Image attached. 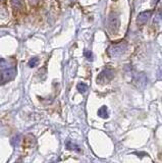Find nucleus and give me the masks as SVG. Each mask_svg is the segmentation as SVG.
Here are the masks:
<instances>
[{"label": "nucleus", "instance_id": "obj_1", "mask_svg": "<svg viewBox=\"0 0 162 163\" xmlns=\"http://www.w3.org/2000/svg\"><path fill=\"white\" fill-rule=\"evenodd\" d=\"M127 48V44L125 42H119V43L112 44L108 49V54L111 57H118L121 54H124V51Z\"/></svg>", "mask_w": 162, "mask_h": 163}, {"label": "nucleus", "instance_id": "obj_2", "mask_svg": "<svg viewBox=\"0 0 162 163\" xmlns=\"http://www.w3.org/2000/svg\"><path fill=\"white\" fill-rule=\"evenodd\" d=\"M114 77V72L112 69H104L103 72H101L98 75V78H97V82L99 84H105L110 82Z\"/></svg>", "mask_w": 162, "mask_h": 163}, {"label": "nucleus", "instance_id": "obj_3", "mask_svg": "<svg viewBox=\"0 0 162 163\" xmlns=\"http://www.w3.org/2000/svg\"><path fill=\"white\" fill-rule=\"evenodd\" d=\"M108 26H109V30L111 32L116 33L119 28V18L118 15L115 13H110L109 18H108Z\"/></svg>", "mask_w": 162, "mask_h": 163}, {"label": "nucleus", "instance_id": "obj_4", "mask_svg": "<svg viewBox=\"0 0 162 163\" xmlns=\"http://www.w3.org/2000/svg\"><path fill=\"white\" fill-rule=\"evenodd\" d=\"M151 15H152V10H146L139 13V15L137 16V25L143 26V25L147 24V22L149 21Z\"/></svg>", "mask_w": 162, "mask_h": 163}, {"label": "nucleus", "instance_id": "obj_5", "mask_svg": "<svg viewBox=\"0 0 162 163\" xmlns=\"http://www.w3.org/2000/svg\"><path fill=\"white\" fill-rule=\"evenodd\" d=\"M15 75V72L13 71V69H8V71H4L0 72V85L12 80Z\"/></svg>", "mask_w": 162, "mask_h": 163}, {"label": "nucleus", "instance_id": "obj_6", "mask_svg": "<svg viewBox=\"0 0 162 163\" xmlns=\"http://www.w3.org/2000/svg\"><path fill=\"white\" fill-rule=\"evenodd\" d=\"M99 116L103 117V118H106V117H108V112H107V108L105 107V106H103L99 109V112H98Z\"/></svg>", "mask_w": 162, "mask_h": 163}, {"label": "nucleus", "instance_id": "obj_7", "mask_svg": "<svg viewBox=\"0 0 162 163\" xmlns=\"http://www.w3.org/2000/svg\"><path fill=\"white\" fill-rule=\"evenodd\" d=\"M77 89H78V91H79L80 93H85L86 91H87L88 88H87V85H86V84L80 83V84H78Z\"/></svg>", "mask_w": 162, "mask_h": 163}, {"label": "nucleus", "instance_id": "obj_8", "mask_svg": "<svg viewBox=\"0 0 162 163\" xmlns=\"http://www.w3.org/2000/svg\"><path fill=\"white\" fill-rule=\"evenodd\" d=\"M66 148L68 149V150H77L78 152H81V150H80V148L78 147L77 145L75 144H72V143H68V144H66Z\"/></svg>", "mask_w": 162, "mask_h": 163}, {"label": "nucleus", "instance_id": "obj_9", "mask_svg": "<svg viewBox=\"0 0 162 163\" xmlns=\"http://www.w3.org/2000/svg\"><path fill=\"white\" fill-rule=\"evenodd\" d=\"M19 142H21V136H15L13 139L12 140V144L13 146H18L19 144Z\"/></svg>", "mask_w": 162, "mask_h": 163}, {"label": "nucleus", "instance_id": "obj_10", "mask_svg": "<svg viewBox=\"0 0 162 163\" xmlns=\"http://www.w3.org/2000/svg\"><path fill=\"white\" fill-rule=\"evenodd\" d=\"M38 62H39V59H38V58H33V59H31V60H30L29 65H30L31 67H34V66L37 65Z\"/></svg>", "mask_w": 162, "mask_h": 163}, {"label": "nucleus", "instance_id": "obj_11", "mask_svg": "<svg viewBox=\"0 0 162 163\" xmlns=\"http://www.w3.org/2000/svg\"><path fill=\"white\" fill-rule=\"evenodd\" d=\"M84 55H85L89 60H91L92 59V56H93V55H92V52L90 51V50H85V52H84Z\"/></svg>", "mask_w": 162, "mask_h": 163}]
</instances>
